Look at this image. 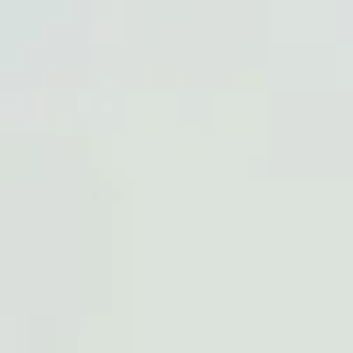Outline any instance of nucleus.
Returning a JSON list of instances; mask_svg holds the SVG:
<instances>
[]
</instances>
